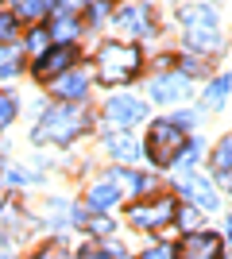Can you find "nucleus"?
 Wrapping results in <instances>:
<instances>
[{"label": "nucleus", "mask_w": 232, "mask_h": 259, "mask_svg": "<svg viewBox=\"0 0 232 259\" xmlns=\"http://www.w3.org/2000/svg\"><path fill=\"white\" fill-rule=\"evenodd\" d=\"M140 74V51L124 43H105L97 54V77L105 85H124Z\"/></svg>", "instance_id": "obj_1"}, {"label": "nucleus", "mask_w": 232, "mask_h": 259, "mask_svg": "<svg viewBox=\"0 0 232 259\" xmlns=\"http://www.w3.org/2000/svg\"><path fill=\"white\" fill-rule=\"evenodd\" d=\"M81 132H85V112L58 105V108H51V112H43L39 128H35V143H70L74 136H81Z\"/></svg>", "instance_id": "obj_2"}, {"label": "nucleus", "mask_w": 232, "mask_h": 259, "mask_svg": "<svg viewBox=\"0 0 232 259\" xmlns=\"http://www.w3.org/2000/svg\"><path fill=\"white\" fill-rule=\"evenodd\" d=\"M182 23H186V43L198 51H217L221 47V27H217V12L209 4H186L182 8Z\"/></svg>", "instance_id": "obj_3"}, {"label": "nucleus", "mask_w": 232, "mask_h": 259, "mask_svg": "<svg viewBox=\"0 0 232 259\" xmlns=\"http://www.w3.org/2000/svg\"><path fill=\"white\" fill-rule=\"evenodd\" d=\"M182 147H186V136H182V128H178L174 120L151 124V132H147V159L155 166H170L182 155Z\"/></svg>", "instance_id": "obj_4"}, {"label": "nucleus", "mask_w": 232, "mask_h": 259, "mask_svg": "<svg viewBox=\"0 0 232 259\" xmlns=\"http://www.w3.org/2000/svg\"><path fill=\"white\" fill-rule=\"evenodd\" d=\"M105 112H109V120H112V124H120V128H132V124H140V120L147 116L144 101L128 97V93H116V97H109Z\"/></svg>", "instance_id": "obj_5"}, {"label": "nucleus", "mask_w": 232, "mask_h": 259, "mask_svg": "<svg viewBox=\"0 0 232 259\" xmlns=\"http://www.w3.org/2000/svg\"><path fill=\"white\" fill-rule=\"evenodd\" d=\"M178 186H182V194H186V201H194L198 209H205V213H213V209H217V190L209 186V178H201V174L186 170Z\"/></svg>", "instance_id": "obj_6"}, {"label": "nucleus", "mask_w": 232, "mask_h": 259, "mask_svg": "<svg viewBox=\"0 0 232 259\" xmlns=\"http://www.w3.org/2000/svg\"><path fill=\"white\" fill-rule=\"evenodd\" d=\"M128 217H132V225H140V228H163L166 221L174 217V201H170V197H159V201L135 205Z\"/></svg>", "instance_id": "obj_7"}, {"label": "nucleus", "mask_w": 232, "mask_h": 259, "mask_svg": "<svg viewBox=\"0 0 232 259\" xmlns=\"http://www.w3.org/2000/svg\"><path fill=\"white\" fill-rule=\"evenodd\" d=\"M55 97L58 101H81L89 93V74L85 70H66V74H58L55 77Z\"/></svg>", "instance_id": "obj_8"}, {"label": "nucleus", "mask_w": 232, "mask_h": 259, "mask_svg": "<svg viewBox=\"0 0 232 259\" xmlns=\"http://www.w3.org/2000/svg\"><path fill=\"white\" fill-rule=\"evenodd\" d=\"M155 12L147 8V4H132V8H124L120 16H116V23H120L128 35H155Z\"/></svg>", "instance_id": "obj_9"}, {"label": "nucleus", "mask_w": 232, "mask_h": 259, "mask_svg": "<svg viewBox=\"0 0 232 259\" xmlns=\"http://www.w3.org/2000/svg\"><path fill=\"white\" fill-rule=\"evenodd\" d=\"M182 255L186 259H221L224 248H221V236H213V232H198V236H190L182 244Z\"/></svg>", "instance_id": "obj_10"}, {"label": "nucleus", "mask_w": 232, "mask_h": 259, "mask_svg": "<svg viewBox=\"0 0 232 259\" xmlns=\"http://www.w3.org/2000/svg\"><path fill=\"white\" fill-rule=\"evenodd\" d=\"M70 66H74V47H55V51H47L43 58H39L35 74L39 77H58V74H66Z\"/></svg>", "instance_id": "obj_11"}, {"label": "nucleus", "mask_w": 232, "mask_h": 259, "mask_svg": "<svg viewBox=\"0 0 232 259\" xmlns=\"http://www.w3.org/2000/svg\"><path fill=\"white\" fill-rule=\"evenodd\" d=\"M186 93H190V85H186L182 74H166V77H159V81L151 85V101L155 105H170V101L186 97Z\"/></svg>", "instance_id": "obj_12"}, {"label": "nucleus", "mask_w": 232, "mask_h": 259, "mask_svg": "<svg viewBox=\"0 0 232 259\" xmlns=\"http://www.w3.org/2000/svg\"><path fill=\"white\" fill-rule=\"evenodd\" d=\"M116 197H120V190H116L112 182H97L93 190H89V205H93V209H109Z\"/></svg>", "instance_id": "obj_13"}, {"label": "nucleus", "mask_w": 232, "mask_h": 259, "mask_svg": "<svg viewBox=\"0 0 232 259\" xmlns=\"http://www.w3.org/2000/svg\"><path fill=\"white\" fill-rule=\"evenodd\" d=\"M51 35H55L62 47H70V39L77 35V20H74V16H58V20L51 23Z\"/></svg>", "instance_id": "obj_14"}, {"label": "nucleus", "mask_w": 232, "mask_h": 259, "mask_svg": "<svg viewBox=\"0 0 232 259\" xmlns=\"http://www.w3.org/2000/svg\"><path fill=\"white\" fill-rule=\"evenodd\" d=\"M109 151H112V159H124V162H132L135 155H140L128 136H109Z\"/></svg>", "instance_id": "obj_15"}, {"label": "nucleus", "mask_w": 232, "mask_h": 259, "mask_svg": "<svg viewBox=\"0 0 232 259\" xmlns=\"http://www.w3.org/2000/svg\"><path fill=\"white\" fill-rule=\"evenodd\" d=\"M228 85H232L228 74H221L209 89H205V105H209V108H221V105H224V97H228Z\"/></svg>", "instance_id": "obj_16"}, {"label": "nucleus", "mask_w": 232, "mask_h": 259, "mask_svg": "<svg viewBox=\"0 0 232 259\" xmlns=\"http://www.w3.org/2000/svg\"><path fill=\"white\" fill-rule=\"evenodd\" d=\"M213 174H232V136L217 147V155H213Z\"/></svg>", "instance_id": "obj_17"}, {"label": "nucleus", "mask_w": 232, "mask_h": 259, "mask_svg": "<svg viewBox=\"0 0 232 259\" xmlns=\"http://www.w3.org/2000/svg\"><path fill=\"white\" fill-rule=\"evenodd\" d=\"M43 12H47V0H20V16L16 20H43Z\"/></svg>", "instance_id": "obj_18"}, {"label": "nucleus", "mask_w": 232, "mask_h": 259, "mask_svg": "<svg viewBox=\"0 0 232 259\" xmlns=\"http://www.w3.org/2000/svg\"><path fill=\"white\" fill-rule=\"evenodd\" d=\"M16 120V97L12 93H0V128H8Z\"/></svg>", "instance_id": "obj_19"}, {"label": "nucleus", "mask_w": 232, "mask_h": 259, "mask_svg": "<svg viewBox=\"0 0 232 259\" xmlns=\"http://www.w3.org/2000/svg\"><path fill=\"white\" fill-rule=\"evenodd\" d=\"M16 16H0V43H8V39H16L20 35V27H16Z\"/></svg>", "instance_id": "obj_20"}, {"label": "nucleus", "mask_w": 232, "mask_h": 259, "mask_svg": "<svg viewBox=\"0 0 232 259\" xmlns=\"http://www.w3.org/2000/svg\"><path fill=\"white\" fill-rule=\"evenodd\" d=\"M20 74V58H12L8 51H0V77H12Z\"/></svg>", "instance_id": "obj_21"}, {"label": "nucleus", "mask_w": 232, "mask_h": 259, "mask_svg": "<svg viewBox=\"0 0 232 259\" xmlns=\"http://www.w3.org/2000/svg\"><path fill=\"white\" fill-rule=\"evenodd\" d=\"M27 51L31 54H47V31H31L27 35Z\"/></svg>", "instance_id": "obj_22"}, {"label": "nucleus", "mask_w": 232, "mask_h": 259, "mask_svg": "<svg viewBox=\"0 0 232 259\" xmlns=\"http://www.w3.org/2000/svg\"><path fill=\"white\" fill-rule=\"evenodd\" d=\"M198 155H201V143H198V140H190L186 147H182V155H178V159L186 162V166H194V162H198Z\"/></svg>", "instance_id": "obj_23"}, {"label": "nucleus", "mask_w": 232, "mask_h": 259, "mask_svg": "<svg viewBox=\"0 0 232 259\" xmlns=\"http://www.w3.org/2000/svg\"><path fill=\"white\" fill-rule=\"evenodd\" d=\"M144 259H178V251L170 248V244H159V248H151V251H144Z\"/></svg>", "instance_id": "obj_24"}, {"label": "nucleus", "mask_w": 232, "mask_h": 259, "mask_svg": "<svg viewBox=\"0 0 232 259\" xmlns=\"http://www.w3.org/2000/svg\"><path fill=\"white\" fill-rule=\"evenodd\" d=\"M85 225L93 228L97 236H109V232H112V221H109V217H93V221H85Z\"/></svg>", "instance_id": "obj_25"}, {"label": "nucleus", "mask_w": 232, "mask_h": 259, "mask_svg": "<svg viewBox=\"0 0 232 259\" xmlns=\"http://www.w3.org/2000/svg\"><path fill=\"white\" fill-rule=\"evenodd\" d=\"M178 225L182 228H198V213H194V209H182V213H178Z\"/></svg>", "instance_id": "obj_26"}, {"label": "nucleus", "mask_w": 232, "mask_h": 259, "mask_svg": "<svg viewBox=\"0 0 232 259\" xmlns=\"http://www.w3.org/2000/svg\"><path fill=\"white\" fill-rule=\"evenodd\" d=\"M85 16H89V20H105V4H101V0H97V4H93V0H89V8H85Z\"/></svg>", "instance_id": "obj_27"}, {"label": "nucleus", "mask_w": 232, "mask_h": 259, "mask_svg": "<svg viewBox=\"0 0 232 259\" xmlns=\"http://www.w3.org/2000/svg\"><path fill=\"white\" fill-rule=\"evenodd\" d=\"M81 259H112V255H109V251H97V248H85Z\"/></svg>", "instance_id": "obj_28"}, {"label": "nucleus", "mask_w": 232, "mask_h": 259, "mask_svg": "<svg viewBox=\"0 0 232 259\" xmlns=\"http://www.w3.org/2000/svg\"><path fill=\"white\" fill-rule=\"evenodd\" d=\"M224 178H228V190H232V174H224Z\"/></svg>", "instance_id": "obj_29"}]
</instances>
